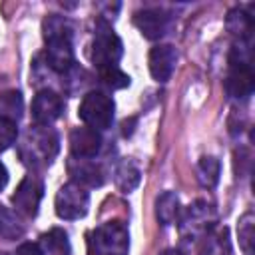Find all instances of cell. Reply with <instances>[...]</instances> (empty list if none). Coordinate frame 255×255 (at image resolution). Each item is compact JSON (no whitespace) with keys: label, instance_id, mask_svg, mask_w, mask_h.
Listing matches in <instances>:
<instances>
[{"label":"cell","instance_id":"obj_1","mask_svg":"<svg viewBox=\"0 0 255 255\" xmlns=\"http://www.w3.org/2000/svg\"><path fill=\"white\" fill-rule=\"evenodd\" d=\"M255 76L251 70V56L245 40H239V46H233L229 54V72L225 78V92L235 100H245L253 94Z\"/></svg>","mask_w":255,"mask_h":255},{"label":"cell","instance_id":"obj_2","mask_svg":"<svg viewBox=\"0 0 255 255\" xmlns=\"http://www.w3.org/2000/svg\"><path fill=\"white\" fill-rule=\"evenodd\" d=\"M129 231L122 221H108L88 233V255H128Z\"/></svg>","mask_w":255,"mask_h":255},{"label":"cell","instance_id":"obj_3","mask_svg":"<svg viewBox=\"0 0 255 255\" xmlns=\"http://www.w3.org/2000/svg\"><path fill=\"white\" fill-rule=\"evenodd\" d=\"M58 143H60L58 133L50 126H36L24 137V143L20 147L22 159L28 165H36V167L46 165L56 157L60 147Z\"/></svg>","mask_w":255,"mask_h":255},{"label":"cell","instance_id":"obj_4","mask_svg":"<svg viewBox=\"0 0 255 255\" xmlns=\"http://www.w3.org/2000/svg\"><path fill=\"white\" fill-rule=\"evenodd\" d=\"M114 110H116L114 100L106 92L94 90V92H88L84 96V100L78 108V116L88 128L102 131V129H108L112 126Z\"/></svg>","mask_w":255,"mask_h":255},{"label":"cell","instance_id":"obj_5","mask_svg":"<svg viewBox=\"0 0 255 255\" xmlns=\"http://www.w3.org/2000/svg\"><path fill=\"white\" fill-rule=\"evenodd\" d=\"M88 205H90V193L86 191V187L70 181L64 183L54 199V207H56V215L60 219L66 221H74L80 219L88 213Z\"/></svg>","mask_w":255,"mask_h":255},{"label":"cell","instance_id":"obj_6","mask_svg":"<svg viewBox=\"0 0 255 255\" xmlns=\"http://www.w3.org/2000/svg\"><path fill=\"white\" fill-rule=\"evenodd\" d=\"M177 221H179L181 237H185V239H201L213 229L215 209L211 207V203L199 199V201L191 203L185 209V213L181 215V219H177Z\"/></svg>","mask_w":255,"mask_h":255},{"label":"cell","instance_id":"obj_7","mask_svg":"<svg viewBox=\"0 0 255 255\" xmlns=\"http://www.w3.org/2000/svg\"><path fill=\"white\" fill-rule=\"evenodd\" d=\"M124 54V44L120 40V36L106 24H102L94 36L92 42V62L98 70L102 68H110V66H118V62L122 60Z\"/></svg>","mask_w":255,"mask_h":255},{"label":"cell","instance_id":"obj_8","mask_svg":"<svg viewBox=\"0 0 255 255\" xmlns=\"http://www.w3.org/2000/svg\"><path fill=\"white\" fill-rule=\"evenodd\" d=\"M44 197V183L40 177L28 173L16 187L14 195H12V203L16 207L18 213L26 215V217H34L38 213L40 201Z\"/></svg>","mask_w":255,"mask_h":255},{"label":"cell","instance_id":"obj_9","mask_svg":"<svg viewBox=\"0 0 255 255\" xmlns=\"http://www.w3.org/2000/svg\"><path fill=\"white\" fill-rule=\"evenodd\" d=\"M46 66L58 74H66L74 68V46L72 36H58L46 40Z\"/></svg>","mask_w":255,"mask_h":255},{"label":"cell","instance_id":"obj_10","mask_svg":"<svg viewBox=\"0 0 255 255\" xmlns=\"http://www.w3.org/2000/svg\"><path fill=\"white\" fill-rule=\"evenodd\" d=\"M133 24L147 40H159L169 30V14L159 8H143L133 14Z\"/></svg>","mask_w":255,"mask_h":255},{"label":"cell","instance_id":"obj_11","mask_svg":"<svg viewBox=\"0 0 255 255\" xmlns=\"http://www.w3.org/2000/svg\"><path fill=\"white\" fill-rule=\"evenodd\" d=\"M64 112L62 98L52 90H40L32 100V120L36 126H50Z\"/></svg>","mask_w":255,"mask_h":255},{"label":"cell","instance_id":"obj_12","mask_svg":"<svg viewBox=\"0 0 255 255\" xmlns=\"http://www.w3.org/2000/svg\"><path fill=\"white\" fill-rule=\"evenodd\" d=\"M149 74L155 82H167L177 64V50L171 44H159L149 50Z\"/></svg>","mask_w":255,"mask_h":255},{"label":"cell","instance_id":"obj_13","mask_svg":"<svg viewBox=\"0 0 255 255\" xmlns=\"http://www.w3.org/2000/svg\"><path fill=\"white\" fill-rule=\"evenodd\" d=\"M68 173L72 175V181L82 187H100L106 179V173L100 163L74 155L68 159Z\"/></svg>","mask_w":255,"mask_h":255},{"label":"cell","instance_id":"obj_14","mask_svg":"<svg viewBox=\"0 0 255 255\" xmlns=\"http://www.w3.org/2000/svg\"><path fill=\"white\" fill-rule=\"evenodd\" d=\"M102 147V135L100 131L82 126V128H74L70 133V149L74 157H86L92 159L96 157V153Z\"/></svg>","mask_w":255,"mask_h":255},{"label":"cell","instance_id":"obj_15","mask_svg":"<svg viewBox=\"0 0 255 255\" xmlns=\"http://www.w3.org/2000/svg\"><path fill=\"white\" fill-rule=\"evenodd\" d=\"M139 179H141V171L139 167L131 161V159H122L118 165H116V171H114V183L120 191L124 193H129L133 191L137 185H139Z\"/></svg>","mask_w":255,"mask_h":255},{"label":"cell","instance_id":"obj_16","mask_svg":"<svg viewBox=\"0 0 255 255\" xmlns=\"http://www.w3.org/2000/svg\"><path fill=\"white\" fill-rule=\"evenodd\" d=\"M179 197L175 191H163L155 199V217L161 225H173L179 219Z\"/></svg>","mask_w":255,"mask_h":255},{"label":"cell","instance_id":"obj_17","mask_svg":"<svg viewBox=\"0 0 255 255\" xmlns=\"http://www.w3.org/2000/svg\"><path fill=\"white\" fill-rule=\"evenodd\" d=\"M197 255H231L229 231L225 227L211 229L205 237H201V247Z\"/></svg>","mask_w":255,"mask_h":255},{"label":"cell","instance_id":"obj_18","mask_svg":"<svg viewBox=\"0 0 255 255\" xmlns=\"http://www.w3.org/2000/svg\"><path fill=\"white\" fill-rule=\"evenodd\" d=\"M42 249L44 255H70V239L68 233L60 227H52L50 231H46L42 237Z\"/></svg>","mask_w":255,"mask_h":255},{"label":"cell","instance_id":"obj_19","mask_svg":"<svg viewBox=\"0 0 255 255\" xmlns=\"http://www.w3.org/2000/svg\"><path fill=\"white\" fill-rule=\"evenodd\" d=\"M225 24H227V30H229L233 36H237L239 40H247V38L251 36V32H253V18H251L243 8H233V10H229Z\"/></svg>","mask_w":255,"mask_h":255},{"label":"cell","instance_id":"obj_20","mask_svg":"<svg viewBox=\"0 0 255 255\" xmlns=\"http://www.w3.org/2000/svg\"><path fill=\"white\" fill-rule=\"evenodd\" d=\"M237 237H239V247L245 255H255V215L253 211H247L241 215L237 221Z\"/></svg>","mask_w":255,"mask_h":255},{"label":"cell","instance_id":"obj_21","mask_svg":"<svg viewBox=\"0 0 255 255\" xmlns=\"http://www.w3.org/2000/svg\"><path fill=\"white\" fill-rule=\"evenodd\" d=\"M24 114V100L22 94L16 90H8L0 94V118L18 122Z\"/></svg>","mask_w":255,"mask_h":255},{"label":"cell","instance_id":"obj_22","mask_svg":"<svg viewBox=\"0 0 255 255\" xmlns=\"http://www.w3.org/2000/svg\"><path fill=\"white\" fill-rule=\"evenodd\" d=\"M219 171H221V163L213 155H203L197 163V179L203 187H213L219 181Z\"/></svg>","mask_w":255,"mask_h":255},{"label":"cell","instance_id":"obj_23","mask_svg":"<svg viewBox=\"0 0 255 255\" xmlns=\"http://www.w3.org/2000/svg\"><path fill=\"white\" fill-rule=\"evenodd\" d=\"M22 235H24V225H22V221H20L8 207H4V205L0 203V237L14 241V239H20Z\"/></svg>","mask_w":255,"mask_h":255},{"label":"cell","instance_id":"obj_24","mask_svg":"<svg viewBox=\"0 0 255 255\" xmlns=\"http://www.w3.org/2000/svg\"><path fill=\"white\" fill-rule=\"evenodd\" d=\"M100 80L110 90H124V88H128L131 84V78L124 70H120V66L102 68L100 70Z\"/></svg>","mask_w":255,"mask_h":255},{"label":"cell","instance_id":"obj_25","mask_svg":"<svg viewBox=\"0 0 255 255\" xmlns=\"http://www.w3.org/2000/svg\"><path fill=\"white\" fill-rule=\"evenodd\" d=\"M18 137V128H16V122H10V120H4L0 118V151H6L8 147L14 145Z\"/></svg>","mask_w":255,"mask_h":255},{"label":"cell","instance_id":"obj_26","mask_svg":"<svg viewBox=\"0 0 255 255\" xmlns=\"http://www.w3.org/2000/svg\"><path fill=\"white\" fill-rule=\"evenodd\" d=\"M16 255H44V249H42L40 243L26 241V243H22V245L16 249Z\"/></svg>","mask_w":255,"mask_h":255},{"label":"cell","instance_id":"obj_27","mask_svg":"<svg viewBox=\"0 0 255 255\" xmlns=\"http://www.w3.org/2000/svg\"><path fill=\"white\" fill-rule=\"evenodd\" d=\"M6 183H8V169H6V165L0 161V191L6 187Z\"/></svg>","mask_w":255,"mask_h":255},{"label":"cell","instance_id":"obj_28","mask_svg":"<svg viewBox=\"0 0 255 255\" xmlns=\"http://www.w3.org/2000/svg\"><path fill=\"white\" fill-rule=\"evenodd\" d=\"M159 255H183V253H181L179 249H173V247H171V249H163Z\"/></svg>","mask_w":255,"mask_h":255},{"label":"cell","instance_id":"obj_29","mask_svg":"<svg viewBox=\"0 0 255 255\" xmlns=\"http://www.w3.org/2000/svg\"><path fill=\"white\" fill-rule=\"evenodd\" d=\"M0 255H8V253H0Z\"/></svg>","mask_w":255,"mask_h":255}]
</instances>
